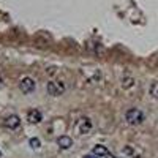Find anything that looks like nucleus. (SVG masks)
<instances>
[{
	"label": "nucleus",
	"mask_w": 158,
	"mask_h": 158,
	"mask_svg": "<svg viewBox=\"0 0 158 158\" xmlns=\"http://www.w3.org/2000/svg\"><path fill=\"white\" fill-rule=\"evenodd\" d=\"M125 120L130 123V125H141L144 120H146V114L142 111L136 109V108H131L125 112Z\"/></svg>",
	"instance_id": "f257e3e1"
},
{
	"label": "nucleus",
	"mask_w": 158,
	"mask_h": 158,
	"mask_svg": "<svg viewBox=\"0 0 158 158\" xmlns=\"http://www.w3.org/2000/svg\"><path fill=\"white\" fill-rule=\"evenodd\" d=\"M92 120L89 117H81L79 120L76 122V131L79 135H89L90 131H92Z\"/></svg>",
	"instance_id": "f03ea898"
},
{
	"label": "nucleus",
	"mask_w": 158,
	"mask_h": 158,
	"mask_svg": "<svg viewBox=\"0 0 158 158\" xmlns=\"http://www.w3.org/2000/svg\"><path fill=\"white\" fill-rule=\"evenodd\" d=\"M65 82L62 81H49L48 82V94L52 95V97H59L65 92Z\"/></svg>",
	"instance_id": "7ed1b4c3"
},
{
	"label": "nucleus",
	"mask_w": 158,
	"mask_h": 158,
	"mask_svg": "<svg viewBox=\"0 0 158 158\" xmlns=\"http://www.w3.org/2000/svg\"><path fill=\"white\" fill-rule=\"evenodd\" d=\"M35 81L32 77H22L21 82H19V89L24 92V94H30V92L35 90Z\"/></svg>",
	"instance_id": "20e7f679"
},
{
	"label": "nucleus",
	"mask_w": 158,
	"mask_h": 158,
	"mask_svg": "<svg viewBox=\"0 0 158 158\" xmlns=\"http://www.w3.org/2000/svg\"><path fill=\"white\" fill-rule=\"evenodd\" d=\"M92 153L97 155V156H104V158H117V156H114L104 146H95L94 150H92Z\"/></svg>",
	"instance_id": "39448f33"
},
{
	"label": "nucleus",
	"mask_w": 158,
	"mask_h": 158,
	"mask_svg": "<svg viewBox=\"0 0 158 158\" xmlns=\"http://www.w3.org/2000/svg\"><path fill=\"white\" fill-rule=\"evenodd\" d=\"M19 125H21V118H19L18 115H15V114L5 118V127L10 128V130H15V128H18Z\"/></svg>",
	"instance_id": "423d86ee"
},
{
	"label": "nucleus",
	"mask_w": 158,
	"mask_h": 158,
	"mask_svg": "<svg viewBox=\"0 0 158 158\" xmlns=\"http://www.w3.org/2000/svg\"><path fill=\"white\" fill-rule=\"evenodd\" d=\"M27 118H29L30 123H40V122L43 120V115H41V112H40V111L33 109V111H30L27 114Z\"/></svg>",
	"instance_id": "0eeeda50"
},
{
	"label": "nucleus",
	"mask_w": 158,
	"mask_h": 158,
	"mask_svg": "<svg viewBox=\"0 0 158 158\" xmlns=\"http://www.w3.org/2000/svg\"><path fill=\"white\" fill-rule=\"evenodd\" d=\"M57 144L60 146V149H70L73 146V139L70 136H60L57 139Z\"/></svg>",
	"instance_id": "6e6552de"
},
{
	"label": "nucleus",
	"mask_w": 158,
	"mask_h": 158,
	"mask_svg": "<svg viewBox=\"0 0 158 158\" xmlns=\"http://www.w3.org/2000/svg\"><path fill=\"white\" fill-rule=\"evenodd\" d=\"M123 152L128 153V155H131V156H135V158H142V153L138 152L135 147H131V146H127V147L123 149Z\"/></svg>",
	"instance_id": "1a4fd4ad"
},
{
	"label": "nucleus",
	"mask_w": 158,
	"mask_h": 158,
	"mask_svg": "<svg viewBox=\"0 0 158 158\" xmlns=\"http://www.w3.org/2000/svg\"><path fill=\"white\" fill-rule=\"evenodd\" d=\"M135 85V79L131 77V76H125L123 79H122V87L123 89H131Z\"/></svg>",
	"instance_id": "9d476101"
},
{
	"label": "nucleus",
	"mask_w": 158,
	"mask_h": 158,
	"mask_svg": "<svg viewBox=\"0 0 158 158\" xmlns=\"http://www.w3.org/2000/svg\"><path fill=\"white\" fill-rule=\"evenodd\" d=\"M149 92H150L152 98L158 100V82H152V84H150V89H149Z\"/></svg>",
	"instance_id": "9b49d317"
},
{
	"label": "nucleus",
	"mask_w": 158,
	"mask_h": 158,
	"mask_svg": "<svg viewBox=\"0 0 158 158\" xmlns=\"http://www.w3.org/2000/svg\"><path fill=\"white\" fill-rule=\"evenodd\" d=\"M30 146H32L33 149H38V147H40V139H36V138L30 139Z\"/></svg>",
	"instance_id": "f8f14e48"
},
{
	"label": "nucleus",
	"mask_w": 158,
	"mask_h": 158,
	"mask_svg": "<svg viewBox=\"0 0 158 158\" xmlns=\"http://www.w3.org/2000/svg\"><path fill=\"white\" fill-rule=\"evenodd\" d=\"M84 158H100V156H97V155H85Z\"/></svg>",
	"instance_id": "ddd939ff"
},
{
	"label": "nucleus",
	"mask_w": 158,
	"mask_h": 158,
	"mask_svg": "<svg viewBox=\"0 0 158 158\" xmlns=\"http://www.w3.org/2000/svg\"><path fill=\"white\" fill-rule=\"evenodd\" d=\"M0 156H2V152H0Z\"/></svg>",
	"instance_id": "4468645a"
}]
</instances>
